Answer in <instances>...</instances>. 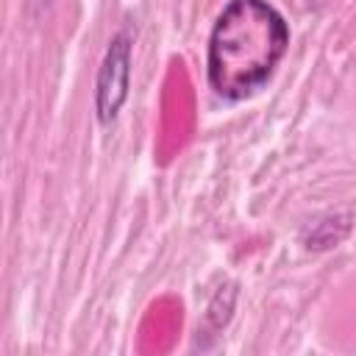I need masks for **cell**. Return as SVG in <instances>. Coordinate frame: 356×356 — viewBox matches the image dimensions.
Listing matches in <instances>:
<instances>
[{
  "label": "cell",
  "mask_w": 356,
  "mask_h": 356,
  "mask_svg": "<svg viewBox=\"0 0 356 356\" xmlns=\"http://www.w3.org/2000/svg\"><path fill=\"white\" fill-rule=\"evenodd\" d=\"M131 56L134 42L128 33L111 36L97 78H95V117L100 125H111L131 95Z\"/></svg>",
  "instance_id": "obj_2"
},
{
  "label": "cell",
  "mask_w": 356,
  "mask_h": 356,
  "mask_svg": "<svg viewBox=\"0 0 356 356\" xmlns=\"http://www.w3.org/2000/svg\"><path fill=\"white\" fill-rule=\"evenodd\" d=\"M350 234V214H328L317 222H312L300 242L306 250H331Z\"/></svg>",
  "instance_id": "obj_3"
},
{
  "label": "cell",
  "mask_w": 356,
  "mask_h": 356,
  "mask_svg": "<svg viewBox=\"0 0 356 356\" xmlns=\"http://www.w3.org/2000/svg\"><path fill=\"white\" fill-rule=\"evenodd\" d=\"M289 50V22L267 0H228L211 25L206 78L217 97H253Z\"/></svg>",
  "instance_id": "obj_1"
},
{
  "label": "cell",
  "mask_w": 356,
  "mask_h": 356,
  "mask_svg": "<svg viewBox=\"0 0 356 356\" xmlns=\"http://www.w3.org/2000/svg\"><path fill=\"white\" fill-rule=\"evenodd\" d=\"M234 303H236V284H225V286H220L217 295L211 298L209 309H206V323H209L214 331L225 328L228 320H231Z\"/></svg>",
  "instance_id": "obj_4"
}]
</instances>
